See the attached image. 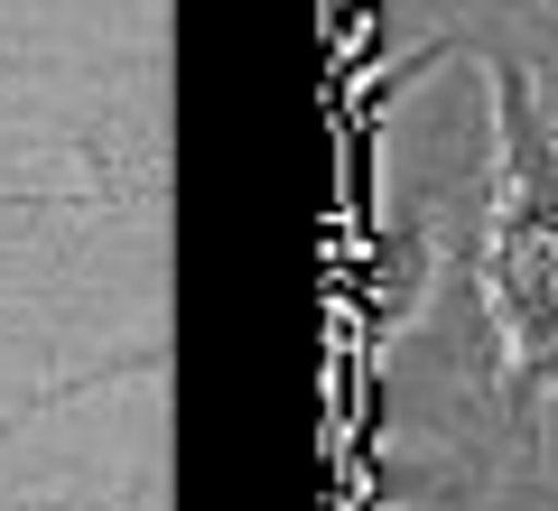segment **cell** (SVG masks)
Returning <instances> with one entry per match:
<instances>
[{"mask_svg": "<svg viewBox=\"0 0 558 511\" xmlns=\"http://www.w3.org/2000/svg\"><path fill=\"white\" fill-rule=\"evenodd\" d=\"M494 233H484V297L512 363V391H558V121L539 112L531 75H494Z\"/></svg>", "mask_w": 558, "mask_h": 511, "instance_id": "6da1fadb", "label": "cell"}]
</instances>
